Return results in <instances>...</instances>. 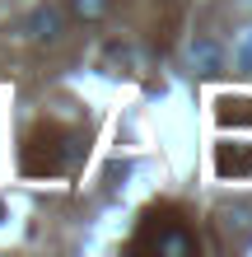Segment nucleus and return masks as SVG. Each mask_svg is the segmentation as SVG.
I'll return each mask as SVG.
<instances>
[{
	"label": "nucleus",
	"mask_w": 252,
	"mask_h": 257,
	"mask_svg": "<svg viewBox=\"0 0 252 257\" xmlns=\"http://www.w3.org/2000/svg\"><path fill=\"white\" fill-rule=\"evenodd\" d=\"M136 248H150V252H164V257H191L196 252V234H191L182 220H164V224L150 220L140 229Z\"/></svg>",
	"instance_id": "1"
},
{
	"label": "nucleus",
	"mask_w": 252,
	"mask_h": 257,
	"mask_svg": "<svg viewBox=\"0 0 252 257\" xmlns=\"http://www.w3.org/2000/svg\"><path fill=\"white\" fill-rule=\"evenodd\" d=\"M61 24H66V14L56 10V5H38V10H33V24H28V33H33L38 42H56V38H61Z\"/></svg>",
	"instance_id": "4"
},
{
	"label": "nucleus",
	"mask_w": 252,
	"mask_h": 257,
	"mask_svg": "<svg viewBox=\"0 0 252 257\" xmlns=\"http://www.w3.org/2000/svg\"><path fill=\"white\" fill-rule=\"evenodd\" d=\"M219 122H224V126H252V98H219Z\"/></svg>",
	"instance_id": "6"
},
{
	"label": "nucleus",
	"mask_w": 252,
	"mask_h": 257,
	"mask_svg": "<svg viewBox=\"0 0 252 257\" xmlns=\"http://www.w3.org/2000/svg\"><path fill=\"white\" fill-rule=\"evenodd\" d=\"M66 14L75 24H89V28H94V24H103L112 14V0H66Z\"/></svg>",
	"instance_id": "5"
},
{
	"label": "nucleus",
	"mask_w": 252,
	"mask_h": 257,
	"mask_svg": "<svg viewBox=\"0 0 252 257\" xmlns=\"http://www.w3.org/2000/svg\"><path fill=\"white\" fill-rule=\"evenodd\" d=\"M215 169L224 178H252V145H219Z\"/></svg>",
	"instance_id": "3"
},
{
	"label": "nucleus",
	"mask_w": 252,
	"mask_h": 257,
	"mask_svg": "<svg viewBox=\"0 0 252 257\" xmlns=\"http://www.w3.org/2000/svg\"><path fill=\"white\" fill-rule=\"evenodd\" d=\"M28 150H42V159H24V169L28 173H66L70 164H75L84 155V141L80 136H47V141H33Z\"/></svg>",
	"instance_id": "2"
}]
</instances>
